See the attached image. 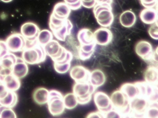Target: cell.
I'll return each instance as SVG.
<instances>
[{
    "instance_id": "cell-17",
    "label": "cell",
    "mask_w": 158,
    "mask_h": 118,
    "mask_svg": "<svg viewBox=\"0 0 158 118\" xmlns=\"http://www.w3.org/2000/svg\"><path fill=\"white\" fill-rule=\"evenodd\" d=\"M71 13V9L65 2H59L56 4L52 11V15L57 18L62 19L68 18Z\"/></svg>"
},
{
    "instance_id": "cell-21",
    "label": "cell",
    "mask_w": 158,
    "mask_h": 118,
    "mask_svg": "<svg viewBox=\"0 0 158 118\" xmlns=\"http://www.w3.org/2000/svg\"><path fill=\"white\" fill-rule=\"evenodd\" d=\"M145 82L150 85L158 86V67L151 65L147 68L144 74Z\"/></svg>"
},
{
    "instance_id": "cell-15",
    "label": "cell",
    "mask_w": 158,
    "mask_h": 118,
    "mask_svg": "<svg viewBox=\"0 0 158 118\" xmlns=\"http://www.w3.org/2000/svg\"><path fill=\"white\" fill-rule=\"evenodd\" d=\"M95 42L101 45L109 44L112 38L111 32L107 28H101L97 30L94 34Z\"/></svg>"
},
{
    "instance_id": "cell-35",
    "label": "cell",
    "mask_w": 158,
    "mask_h": 118,
    "mask_svg": "<svg viewBox=\"0 0 158 118\" xmlns=\"http://www.w3.org/2000/svg\"><path fill=\"white\" fill-rule=\"evenodd\" d=\"M142 5L146 8H153L157 4V0H140Z\"/></svg>"
},
{
    "instance_id": "cell-24",
    "label": "cell",
    "mask_w": 158,
    "mask_h": 118,
    "mask_svg": "<svg viewBox=\"0 0 158 118\" xmlns=\"http://www.w3.org/2000/svg\"><path fill=\"white\" fill-rule=\"evenodd\" d=\"M18 96L15 92L9 91L3 98L0 99V105L5 108H11L16 106L18 103Z\"/></svg>"
},
{
    "instance_id": "cell-10",
    "label": "cell",
    "mask_w": 158,
    "mask_h": 118,
    "mask_svg": "<svg viewBox=\"0 0 158 118\" xmlns=\"http://www.w3.org/2000/svg\"><path fill=\"white\" fill-rule=\"evenodd\" d=\"M94 100L99 111L102 113H105L113 108L110 97L104 92H96L94 94Z\"/></svg>"
},
{
    "instance_id": "cell-39",
    "label": "cell",
    "mask_w": 158,
    "mask_h": 118,
    "mask_svg": "<svg viewBox=\"0 0 158 118\" xmlns=\"http://www.w3.org/2000/svg\"><path fill=\"white\" fill-rule=\"evenodd\" d=\"M12 1L13 0H1V1L5 3L10 2H12Z\"/></svg>"
},
{
    "instance_id": "cell-12",
    "label": "cell",
    "mask_w": 158,
    "mask_h": 118,
    "mask_svg": "<svg viewBox=\"0 0 158 118\" xmlns=\"http://www.w3.org/2000/svg\"><path fill=\"white\" fill-rule=\"evenodd\" d=\"M135 52L140 58L147 61L151 60L153 53L151 44L146 41H141L137 43Z\"/></svg>"
},
{
    "instance_id": "cell-28",
    "label": "cell",
    "mask_w": 158,
    "mask_h": 118,
    "mask_svg": "<svg viewBox=\"0 0 158 118\" xmlns=\"http://www.w3.org/2000/svg\"><path fill=\"white\" fill-rule=\"evenodd\" d=\"M146 118H158V103L150 104L145 112Z\"/></svg>"
},
{
    "instance_id": "cell-23",
    "label": "cell",
    "mask_w": 158,
    "mask_h": 118,
    "mask_svg": "<svg viewBox=\"0 0 158 118\" xmlns=\"http://www.w3.org/2000/svg\"><path fill=\"white\" fill-rule=\"evenodd\" d=\"M120 89L129 100L139 96L138 88L135 83H126L122 85Z\"/></svg>"
},
{
    "instance_id": "cell-6",
    "label": "cell",
    "mask_w": 158,
    "mask_h": 118,
    "mask_svg": "<svg viewBox=\"0 0 158 118\" xmlns=\"http://www.w3.org/2000/svg\"><path fill=\"white\" fill-rule=\"evenodd\" d=\"M48 109L51 114L53 116L61 115L65 110L62 94L56 90L49 91Z\"/></svg>"
},
{
    "instance_id": "cell-8",
    "label": "cell",
    "mask_w": 158,
    "mask_h": 118,
    "mask_svg": "<svg viewBox=\"0 0 158 118\" xmlns=\"http://www.w3.org/2000/svg\"><path fill=\"white\" fill-rule=\"evenodd\" d=\"M5 41L10 52H23L26 46L27 40L21 33H12Z\"/></svg>"
},
{
    "instance_id": "cell-25",
    "label": "cell",
    "mask_w": 158,
    "mask_h": 118,
    "mask_svg": "<svg viewBox=\"0 0 158 118\" xmlns=\"http://www.w3.org/2000/svg\"><path fill=\"white\" fill-rule=\"evenodd\" d=\"M136 20L135 15L131 11L123 12L120 17L121 25L125 27H130L134 26Z\"/></svg>"
},
{
    "instance_id": "cell-27",
    "label": "cell",
    "mask_w": 158,
    "mask_h": 118,
    "mask_svg": "<svg viewBox=\"0 0 158 118\" xmlns=\"http://www.w3.org/2000/svg\"><path fill=\"white\" fill-rule=\"evenodd\" d=\"M63 102L65 108L73 109L78 104V100L73 93H68L63 96Z\"/></svg>"
},
{
    "instance_id": "cell-22",
    "label": "cell",
    "mask_w": 158,
    "mask_h": 118,
    "mask_svg": "<svg viewBox=\"0 0 158 118\" xmlns=\"http://www.w3.org/2000/svg\"><path fill=\"white\" fill-rule=\"evenodd\" d=\"M4 85L9 91L15 92L20 88L21 85L20 79L14 76L12 74L5 77L3 81Z\"/></svg>"
},
{
    "instance_id": "cell-1",
    "label": "cell",
    "mask_w": 158,
    "mask_h": 118,
    "mask_svg": "<svg viewBox=\"0 0 158 118\" xmlns=\"http://www.w3.org/2000/svg\"><path fill=\"white\" fill-rule=\"evenodd\" d=\"M49 25L53 35L57 39L61 41L65 40L73 27L70 20L57 18L52 14L50 17Z\"/></svg>"
},
{
    "instance_id": "cell-9",
    "label": "cell",
    "mask_w": 158,
    "mask_h": 118,
    "mask_svg": "<svg viewBox=\"0 0 158 118\" xmlns=\"http://www.w3.org/2000/svg\"><path fill=\"white\" fill-rule=\"evenodd\" d=\"M40 31L38 25L32 22H26L21 27V34L27 41H36Z\"/></svg>"
},
{
    "instance_id": "cell-31",
    "label": "cell",
    "mask_w": 158,
    "mask_h": 118,
    "mask_svg": "<svg viewBox=\"0 0 158 118\" xmlns=\"http://www.w3.org/2000/svg\"><path fill=\"white\" fill-rule=\"evenodd\" d=\"M104 113V118H123L120 112L112 108Z\"/></svg>"
},
{
    "instance_id": "cell-29",
    "label": "cell",
    "mask_w": 158,
    "mask_h": 118,
    "mask_svg": "<svg viewBox=\"0 0 158 118\" xmlns=\"http://www.w3.org/2000/svg\"><path fill=\"white\" fill-rule=\"evenodd\" d=\"M0 109V118H17L16 113L11 108L1 106Z\"/></svg>"
},
{
    "instance_id": "cell-36",
    "label": "cell",
    "mask_w": 158,
    "mask_h": 118,
    "mask_svg": "<svg viewBox=\"0 0 158 118\" xmlns=\"http://www.w3.org/2000/svg\"><path fill=\"white\" fill-rule=\"evenodd\" d=\"M9 92V90L6 88L4 83L0 81V99L3 98Z\"/></svg>"
},
{
    "instance_id": "cell-4",
    "label": "cell",
    "mask_w": 158,
    "mask_h": 118,
    "mask_svg": "<svg viewBox=\"0 0 158 118\" xmlns=\"http://www.w3.org/2000/svg\"><path fill=\"white\" fill-rule=\"evenodd\" d=\"M113 108L121 112L123 118L128 117L130 113L129 101L127 97L120 89L113 92L110 97Z\"/></svg>"
},
{
    "instance_id": "cell-3",
    "label": "cell",
    "mask_w": 158,
    "mask_h": 118,
    "mask_svg": "<svg viewBox=\"0 0 158 118\" xmlns=\"http://www.w3.org/2000/svg\"><path fill=\"white\" fill-rule=\"evenodd\" d=\"M96 89L89 82H76L73 87V93L77 97L78 103L84 105L90 101Z\"/></svg>"
},
{
    "instance_id": "cell-20",
    "label": "cell",
    "mask_w": 158,
    "mask_h": 118,
    "mask_svg": "<svg viewBox=\"0 0 158 118\" xmlns=\"http://www.w3.org/2000/svg\"><path fill=\"white\" fill-rule=\"evenodd\" d=\"M157 11L154 8H146L140 13L139 17L144 23L152 24L158 20Z\"/></svg>"
},
{
    "instance_id": "cell-2",
    "label": "cell",
    "mask_w": 158,
    "mask_h": 118,
    "mask_svg": "<svg viewBox=\"0 0 158 118\" xmlns=\"http://www.w3.org/2000/svg\"><path fill=\"white\" fill-rule=\"evenodd\" d=\"M46 56L44 48L37 41L33 46L24 49L23 51L22 59L27 64L35 65L44 62Z\"/></svg>"
},
{
    "instance_id": "cell-14",
    "label": "cell",
    "mask_w": 158,
    "mask_h": 118,
    "mask_svg": "<svg viewBox=\"0 0 158 118\" xmlns=\"http://www.w3.org/2000/svg\"><path fill=\"white\" fill-rule=\"evenodd\" d=\"M149 105V102L147 99L140 96L129 101L130 110L136 113H145Z\"/></svg>"
},
{
    "instance_id": "cell-33",
    "label": "cell",
    "mask_w": 158,
    "mask_h": 118,
    "mask_svg": "<svg viewBox=\"0 0 158 118\" xmlns=\"http://www.w3.org/2000/svg\"><path fill=\"white\" fill-rule=\"evenodd\" d=\"M64 2L69 6L70 9L73 10L78 9L82 5L81 0H64Z\"/></svg>"
},
{
    "instance_id": "cell-30",
    "label": "cell",
    "mask_w": 158,
    "mask_h": 118,
    "mask_svg": "<svg viewBox=\"0 0 158 118\" xmlns=\"http://www.w3.org/2000/svg\"><path fill=\"white\" fill-rule=\"evenodd\" d=\"M71 63L64 64H58L54 63V68L57 73L60 74H64L67 73L70 70Z\"/></svg>"
},
{
    "instance_id": "cell-26",
    "label": "cell",
    "mask_w": 158,
    "mask_h": 118,
    "mask_svg": "<svg viewBox=\"0 0 158 118\" xmlns=\"http://www.w3.org/2000/svg\"><path fill=\"white\" fill-rule=\"evenodd\" d=\"M53 35L52 32L48 29L40 30L37 38V41L40 46L44 47L46 44L53 40Z\"/></svg>"
},
{
    "instance_id": "cell-32",
    "label": "cell",
    "mask_w": 158,
    "mask_h": 118,
    "mask_svg": "<svg viewBox=\"0 0 158 118\" xmlns=\"http://www.w3.org/2000/svg\"><path fill=\"white\" fill-rule=\"evenodd\" d=\"M158 23H157V22L152 24L150 27L149 29L148 32L150 36L154 39L158 40Z\"/></svg>"
},
{
    "instance_id": "cell-5",
    "label": "cell",
    "mask_w": 158,
    "mask_h": 118,
    "mask_svg": "<svg viewBox=\"0 0 158 118\" xmlns=\"http://www.w3.org/2000/svg\"><path fill=\"white\" fill-rule=\"evenodd\" d=\"M94 7L95 17L100 26L108 27L112 24L114 16L111 5L96 4Z\"/></svg>"
},
{
    "instance_id": "cell-16",
    "label": "cell",
    "mask_w": 158,
    "mask_h": 118,
    "mask_svg": "<svg viewBox=\"0 0 158 118\" xmlns=\"http://www.w3.org/2000/svg\"><path fill=\"white\" fill-rule=\"evenodd\" d=\"M29 68L27 64L22 58L17 57L12 69V74L19 79L25 77L28 73Z\"/></svg>"
},
{
    "instance_id": "cell-13",
    "label": "cell",
    "mask_w": 158,
    "mask_h": 118,
    "mask_svg": "<svg viewBox=\"0 0 158 118\" xmlns=\"http://www.w3.org/2000/svg\"><path fill=\"white\" fill-rule=\"evenodd\" d=\"M90 72L81 65H76L70 70V75L76 82H89Z\"/></svg>"
},
{
    "instance_id": "cell-19",
    "label": "cell",
    "mask_w": 158,
    "mask_h": 118,
    "mask_svg": "<svg viewBox=\"0 0 158 118\" xmlns=\"http://www.w3.org/2000/svg\"><path fill=\"white\" fill-rule=\"evenodd\" d=\"M49 90L44 87H39L34 90L33 98L35 103L42 105L47 104L49 100Z\"/></svg>"
},
{
    "instance_id": "cell-38",
    "label": "cell",
    "mask_w": 158,
    "mask_h": 118,
    "mask_svg": "<svg viewBox=\"0 0 158 118\" xmlns=\"http://www.w3.org/2000/svg\"><path fill=\"white\" fill-rule=\"evenodd\" d=\"M96 4H107L111 5L113 0H95Z\"/></svg>"
},
{
    "instance_id": "cell-40",
    "label": "cell",
    "mask_w": 158,
    "mask_h": 118,
    "mask_svg": "<svg viewBox=\"0 0 158 118\" xmlns=\"http://www.w3.org/2000/svg\"><path fill=\"white\" fill-rule=\"evenodd\" d=\"M128 118V117H124V118Z\"/></svg>"
},
{
    "instance_id": "cell-11",
    "label": "cell",
    "mask_w": 158,
    "mask_h": 118,
    "mask_svg": "<svg viewBox=\"0 0 158 118\" xmlns=\"http://www.w3.org/2000/svg\"><path fill=\"white\" fill-rule=\"evenodd\" d=\"M46 55L54 61L58 59L62 54L65 48L63 47L57 41L52 40L43 47Z\"/></svg>"
},
{
    "instance_id": "cell-37",
    "label": "cell",
    "mask_w": 158,
    "mask_h": 118,
    "mask_svg": "<svg viewBox=\"0 0 158 118\" xmlns=\"http://www.w3.org/2000/svg\"><path fill=\"white\" fill-rule=\"evenodd\" d=\"M86 118H104V113L99 111L93 112L89 113Z\"/></svg>"
},
{
    "instance_id": "cell-18",
    "label": "cell",
    "mask_w": 158,
    "mask_h": 118,
    "mask_svg": "<svg viewBox=\"0 0 158 118\" xmlns=\"http://www.w3.org/2000/svg\"><path fill=\"white\" fill-rule=\"evenodd\" d=\"M106 80V76L102 70L96 69L90 72L89 82L95 88L103 85Z\"/></svg>"
},
{
    "instance_id": "cell-34",
    "label": "cell",
    "mask_w": 158,
    "mask_h": 118,
    "mask_svg": "<svg viewBox=\"0 0 158 118\" xmlns=\"http://www.w3.org/2000/svg\"><path fill=\"white\" fill-rule=\"evenodd\" d=\"M10 52L5 41H0V59Z\"/></svg>"
},
{
    "instance_id": "cell-7",
    "label": "cell",
    "mask_w": 158,
    "mask_h": 118,
    "mask_svg": "<svg viewBox=\"0 0 158 118\" xmlns=\"http://www.w3.org/2000/svg\"><path fill=\"white\" fill-rule=\"evenodd\" d=\"M139 92V96L148 100L150 104L158 103V86L152 85L145 81L135 83Z\"/></svg>"
}]
</instances>
